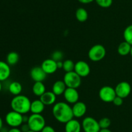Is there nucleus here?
<instances>
[{"label": "nucleus", "mask_w": 132, "mask_h": 132, "mask_svg": "<svg viewBox=\"0 0 132 132\" xmlns=\"http://www.w3.org/2000/svg\"><path fill=\"white\" fill-rule=\"evenodd\" d=\"M99 132H112L110 129H109L108 128L106 129H101V130L99 131Z\"/></svg>", "instance_id": "c9c22d12"}, {"label": "nucleus", "mask_w": 132, "mask_h": 132, "mask_svg": "<svg viewBox=\"0 0 132 132\" xmlns=\"http://www.w3.org/2000/svg\"><path fill=\"white\" fill-rule=\"evenodd\" d=\"M41 67L47 75H50L56 72L57 70V62L52 58L46 59L43 62Z\"/></svg>", "instance_id": "ddd939ff"}, {"label": "nucleus", "mask_w": 132, "mask_h": 132, "mask_svg": "<svg viewBox=\"0 0 132 132\" xmlns=\"http://www.w3.org/2000/svg\"><path fill=\"white\" fill-rule=\"evenodd\" d=\"M115 90L117 96L124 99L130 95L131 93V87L130 84L128 82L123 81L119 82L116 85Z\"/></svg>", "instance_id": "1a4fd4ad"}, {"label": "nucleus", "mask_w": 132, "mask_h": 132, "mask_svg": "<svg viewBox=\"0 0 132 132\" xmlns=\"http://www.w3.org/2000/svg\"><path fill=\"white\" fill-rule=\"evenodd\" d=\"M67 88V85L63 80H57L53 84L52 92L56 96L61 95L64 94Z\"/></svg>", "instance_id": "a211bd4d"}, {"label": "nucleus", "mask_w": 132, "mask_h": 132, "mask_svg": "<svg viewBox=\"0 0 132 132\" xmlns=\"http://www.w3.org/2000/svg\"><path fill=\"white\" fill-rule=\"evenodd\" d=\"M75 63L72 60H67L63 62V69L66 72H71L74 71Z\"/></svg>", "instance_id": "a878e982"}, {"label": "nucleus", "mask_w": 132, "mask_h": 132, "mask_svg": "<svg viewBox=\"0 0 132 132\" xmlns=\"http://www.w3.org/2000/svg\"><path fill=\"white\" fill-rule=\"evenodd\" d=\"M5 122L11 128H18L23 124V115L12 110L6 113Z\"/></svg>", "instance_id": "39448f33"}, {"label": "nucleus", "mask_w": 132, "mask_h": 132, "mask_svg": "<svg viewBox=\"0 0 132 132\" xmlns=\"http://www.w3.org/2000/svg\"><path fill=\"white\" fill-rule=\"evenodd\" d=\"M45 105L40 99L35 100L31 102L30 111L33 114H41L45 109Z\"/></svg>", "instance_id": "6ab92c4d"}, {"label": "nucleus", "mask_w": 132, "mask_h": 132, "mask_svg": "<svg viewBox=\"0 0 132 132\" xmlns=\"http://www.w3.org/2000/svg\"><path fill=\"white\" fill-rule=\"evenodd\" d=\"M22 89H23V87H22L21 84L19 82L17 81H14L11 82L9 86V92L14 96L21 94Z\"/></svg>", "instance_id": "4be33fe9"}, {"label": "nucleus", "mask_w": 132, "mask_h": 132, "mask_svg": "<svg viewBox=\"0 0 132 132\" xmlns=\"http://www.w3.org/2000/svg\"><path fill=\"white\" fill-rule=\"evenodd\" d=\"M41 132H56L54 128L50 126H45Z\"/></svg>", "instance_id": "7c9ffc66"}, {"label": "nucleus", "mask_w": 132, "mask_h": 132, "mask_svg": "<svg viewBox=\"0 0 132 132\" xmlns=\"http://www.w3.org/2000/svg\"><path fill=\"white\" fill-rule=\"evenodd\" d=\"M130 55L132 57V46H131V51H130Z\"/></svg>", "instance_id": "58836bf2"}, {"label": "nucleus", "mask_w": 132, "mask_h": 132, "mask_svg": "<svg viewBox=\"0 0 132 132\" xmlns=\"http://www.w3.org/2000/svg\"><path fill=\"white\" fill-rule=\"evenodd\" d=\"M106 50L105 47L101 44H96L90 49L88 51V58L93 62H99L105 57Z\"/></svg>", "instance_id": "20e7f679"}, {"label": "nucleus", "mask_w": 132, "mask_h": 132, "mask_svg": "<svg viewBox=\"0 0 132 132\" xmlns=\"http://www.w3.org/2000/svg\"><path fill=\"white\" fill-rule=\"evenodd\" d=\"M30 100L27 96L23 94L15 96L10 102V107L13 111L25 115L30 111Z\"/></svg>", "instance_id": "f03ea898"}, {"label": "nucleus", "mask_w": 132, "mask_h": 132, "mask_svg": "<svg viewBox=\"0 0 132 132\" xmlns=\"http://www.w3.org/2000/svg\"><path fill=\"white\" fill-rule=\"evenodd\" d=\"M63 96L67 103L72 104H74L75 103L78 102L79 98L78 91L77 89L75 88L67 87L63 94Z\"/></svg>", "instance_id": "9b49d317"}, {"label": "nucleus", "mask_w": 132, "mask_h": 132, "mask_svg": "<svg viewBox=\"0 0 132 132\" xmlns=\"http://www.w3.org/2000/svg\"><path fill=\"white\" fill-rule=\"evenodd\" d=\"M63 62L62 61H59V62H57V66L58 69L63 68Z\"/></svg>", "instance_id": "f704fd0d"}, {"label": "nucleus", "mask_w": 132, "mask_h": 132, "mask_svg": "<svg viewBox=\"0 0 132 132\" xmlns=\"http://www.w3.org/2000/svg\"><path fill=\"white\" fill-rule=\"evenodd\" d=\"M99 96L102 101L106 103H110L113 102L116 98V94L115 88L109 85H105L102 87L99 92Z\"/></svg>", "instance_id": "0eeeda50"}, {"label": "nucleus", "mask_w": 132, "mask_h": 132, "mask_svg": "<svg viewBox=\"0 0 132 132\" xmlns=\"http://www.w3.org/2000/svg\"><path fill=\"white\" fill-rule=\"evenodd\" d=\"M11 73L10 67L6 62L0 60V81L3 82L7 80Z\"/></svg>", "instance_id": "dca6fc26"}, {"label": "nucleus", "mask_w": 132, "mask_h": 132, "mask_svg": "<svg viewBox=\"0 0 132 132\" xmlns=\"http://www.w3.org/2000/svg\"><path fill=\"white\" fill-rule=\"evenodd\" d=\"M99 124L101 129H106L110 126L111 120L108 117L102 118L99 121Z\"/></svg>", "instance_id": "bb28decb"}, {"label": "nucleus", "mask_w": 132, "mask_h": 132, "mask_svg": "<svg viewBox=\"0 0 132 132\" xmlns=\"http://www.w3.org/2000/svg\"><path fill=\"white\" fill-rule=\"evenodd\" d=\"M3 121L2 118L0 116V130H1L3 128Z\"/></svg>", "instance_id": "e433bc0d"}, {"label": "nucleus", "mask_w": 132, "mask_h": 132, "mask_svg": "<svg viewBox=\"0 0 132 132\" xmlns=\"http://www.w3.org/2000/svg\"><path fill=\"white\" fill-rule=\"evenodd\" d=\"M57 96L52 91H46L40 97V100L45 106L55 104Z\"/></svg>", "instance_id": "f3484780"}, {"label": "nucleus", "mask_w": 132, "mask_h": 132, "mask_svg": "<svg viewBox=\"0 0 132 132\" xmlns=\"http://www.w3.org/2000/svg\"><path fill=\"white\" fill-rule=\"evenodd\" d=\"M81 125L84 132H99L101 130L99 121L92 116L85 117Z\"/></svg>", "instance_id": "6e6552de"}, {"label": "nucleus", "mask_w": 132, "mask_h": 132, "mask_svg": "<svg viewBox=\"0 0 132 132\" xmlns=\"http://www.w3.org/2000/svg\"><path fill=\"white\" fill-rule=\"evenodd\" d=\"M112 102H113V103L114 104V105H116V106H120L123 104V98H121V97H118V96H116V97L114 98V100H113Z\"/></svg>", "instance_id": "c756f323"}, {"label": "nucleus", "mask_w": 132, "mask_h": 132, "mask_svg": "<svg viewBox=\"0 0 132 132\" xmlns=\"http://www.w3.org/2000/svg\"><path fill=\"white\" fill-rule=\"evenodd\" d=\"M27 132H36V131H32V130H29V131H28Z\"/></svg>", "instance_id": "ea45409f"}, {"label": "nucleus", "mask_w": 132, "mask_h": 132, "mask_svg": "<svg viewBox=\"0 0 132 132\" xmlns=\"http://www.w3.org/2000/svg\"><path fill=\"white\" fill-rule=\"evenodd\" d=\"M123 37L125 41L132 45V24L126 27L123 32Z\"/></svg>", "instance_id": "393cba45"}, {"label": "nucleus", "mask_w": 132, "mask_h": 132, "mask_svg": "<svg viewBox=\"0 0 132 132\" xmlns=\"http://www.w3.org/2000/svg\"><path fill=\"white\" fill-rule=\"evenodd\" d=\"M47 74L43 71L42 67L36 66L30 71V76L34 82H43L46 79Z\"/></svg>", "instance_id": "f8f14e48"}, {"label": "nucleus", "mask_w": 132, "mask_h": 132, "mask_svg": "<svg viewBox=\"0 0 132 132\" xmlns=\"http://www.w3.org/2000/svg\"><path fill=\"white\" fill-rule=\"evenodd\" d=\"M63 56H64V54H63V52L60 51V50H55L52 54L51 58L57 62L59 61H61L63 60Z\"/></svg>", "instance_id": "c85d7f7f"}, {"label": "nucleus", "mask_w": 132, "mask_h": 132, "mask_svg": "<svg viewBox=\"0 0 132 132\" xmlns=\"http://www.w3.org/2000/svg\"><path fill=\"white\" fill-rule=\"evenodd\" d=\"M20 129L21 130L22 132H27L28 131L30 130L29 128V126L27 123H23L21 126Z\"/></svg>", "instance_id": "2f4dec72"}, {"label": "nucleus", "mask_w": 132, "mask_h": 132, "mask_svg": "<svg viewBox=\"0 0 132 132\" xmlns=\"http://www.w3.org/2000/svg\"><path fill=\"white\" fill-rule=\"evenodd\" d=\"M1 90H2V84H1V82L0 81V93H1Z\"/></svg>", "instance_id": "4c0bfd02"}, {"label": "nucleus", "mask_w": 132, "mask_h": 132, "mask_svg": "<svg viewBox=\"0 0 132 132\" xmlns=\"http://www.w3.org/2000/svg\"><path fill=\"white\" fill-rule=\"evenodd\" d=\"M7 132H22L19 128H12L9 129Z\"/></svg>", "instance_id": "473e14b6"}, {"label": "nucleus", "mask_w": 132, "mask_h": 132, "mask_svg": "<svg viewBox=\"0 0 132 132\" xmlns=\"http://www.w3.org/2000/svg\"><path fill=\"white\" fill-rule=\"evenodd\" d=\"M27 124L30 130L36 132H41L46 126V120L41 114H33L28 116Z\"/></svg>", "instance_id": "7ed1b4c3"}, {"label": "nucleus", "mask_w": 132, "mask_h": 132, "mask_svg": "<svg viewBox=\"0 0 132 132\" xmlns=\"http://www.w3.org/2000/svg\"><path fill=\"white\" fill-rule=\"evenodd\" d=\"M63 81L67 87L77 89L81 84V77L74 71L66 72L64 75Z\"/></svg>", "instance_id": "423d86ee"}, {"label": "nucleus", "mask_w": 132, "mask_h": 132, "mask_svg": "<svg viewBox=\"0 0 132 132\" xmlns=\"http://www.w3.org/2000/svg\"><path fill=\"white\" fill-rule=\"evenodd\" d=\"M78 1H79L81 3L89 4V3H90L93 2L94 1H95V0H78Z\"/></svg>", "instance_id": "72a5a7b5"}, {"label": "nucleus", "mask_w": 132, "mask_h": 132, "mask_svg": "<svg viewBox=\"0 0 132 132\" xmlns=\"http://www.w3.org/2000/svg\"><path fill=\"white\" fill-rule=\"evenodd\" d=\"M19 60V55L18 54V53L14 51L10 52L9 54L6 56V63L9 65H14L16 64Z\"/></svg>", "instance_id": "b1692460"}, {"label": "nucleus", "mask_w": 132, "mask_h": 132, "mask_svg": "<svg viewBox=\"0 0 132 132\" xmlns=\"http://www.w3.org/2000/svg\"><path fill=\"white\" fill-rule=\"evenodd\" d=\"M131 45L127 41H124L119 44L117 48V52L121 56H126L130 54L131 49Z\"/></svg>", "instance_id": "412c9836"}, {"label": "nucleus", "mask_w": 132, "mask_h": 132, "mask_svg": "<svg viewBox=\"0 0 132 132\" xmlns=\"http://www.w3.org/2000/svg\"><path fill=\"white\" fill-rule=\"evenodd\" d=\"M74 71L81 78L86 77L90 72V67L85 61L79 60L75 63Z\"/></svg>", "instance_id": "9d476101"}, {"label": "nucleus", "mask_w": 132, "mask_h": 132, "mask_svg": "<svg viewBox=\"0 0 132 132\" xmlns=\"http://www.w3.org/2000/svg\"><path fill=\"white\" fill-rule=\"evenodd\" d=\"M32 92L37 97H41L46 92V87L43 82H35L32 86Z\"/></svg>", "instance_id": "aec40b11"}, {"label": "nucleus", "mask_w": 132, "mask_h": 132, "mask_svg": "<svg viewBox=\"0 0 132 132\" xmlns=\"http://www.w3.org/2000/svg\"><path fill=\"white\" fill-rule=\"evenodd\" d=\"M76 18L79 22L86 21L88 18V14L85 9L80 7L77 9L76 12Z\"/></svg>", "instance_id": "5701e85b"}, {"label": "nucleus", "mask_w": 132, "mask_h": 132, "mask_svg": "<svg viewBox=\"0 0 132 132\" xmlns=\"http://www.w3.org/2000/svg\"><path fill=\"white\" fill-rule=\"evenodd\" d=\"M99 6L102 8H108L113 3V0H95Z\"/></svg>", "instance_id": "cd10ccee"}, {"label": "nucleus", "mask_w": 132, "mask_h": 132, "mask_svg": "<svg viewBox=\"0 0 132 132\" xmlns=\"http://www.w3.org/2000/svg\"><path fill=\"white\" fill-rule=\"evenodd\" d=\"M82 125L77 119H72L65 124L64 131L65 132H81Z\"/></svg>", "instance_id": "2eb2a0df"}, {"label": "nucleus", "mask_w": 132, "mask_h": 132, "mask_svg": "<svg viewBox=\"0 0 132 132\" xmlns=\"http://www.w3.org/2000/svg\"><path fill=\"white\" fill-rule=\"evenodd\" d=\"M52 114L55 120L63 124H66L74 117L72 107L64 102L55 103L53 106Z\"/></svg>", "instance_id": "f257e3e1"}, {"label": "nucleus", "mask_w": 132, "mask_h": 132, "mask_svg": "<svg viewBox=\"0 0 132 132\" xmlns=\"http://www.w3.org/2000/svg\"><path fill=\"white\" fill-rule=\"evenodd\" d=\"M72 108L73 116L76 118L82 117L86 114V111H87L86 104L84 102H80V101H78L73 104Z\"/></svg>", "instance_id": "4468645a"}]
</instances>
